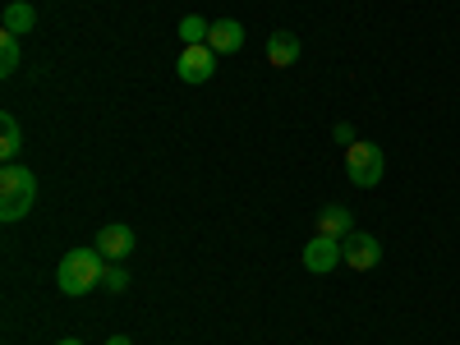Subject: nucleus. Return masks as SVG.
Segmentation results:
<instances>
[{
	"instance_id": "obj_13",
	"label": "nucleus",
	"mask_w": 460,
	"mask_h": 345,
	"mask_svg": "<svg viewBox=\"0 0 460 345\" xmlns=\"http://www.w3.org/2000/svg\"><path fill=\"white\" fill-rule=\"evenodd\" d=\"M0 134H5V138H0V157H5V166L19 157V147H23V134H19V120H14V115L5 111V115H0Z\"/></svg>"
},
{
	"instance_id": "obj_10",
	"label": "nucleus",
	"mask_w": 460,
	"mask_h": 345,
	"mask_svg": "<svg viewBox=\"0 0 460 345\" xmlns=\"http://www.w3.org/2000/svg\"><path fill=\"white\" fill-rule=\"evenodd\" d=\"M318 235H332V240L355 235V212H350V208H341V203L323 208V212H318Z\"/></svg>"
},
{
	"instance_id": "obj_6",
	"label": "nucleus",
	"mask_w": 460,
	"mask_h": 345,
	"mask_svg": "<svg viewBox=\"0 0 460 345\" xmlns=\"http://www.w3.org/2000/svg\"><path fill=\"white\" fill-rule=\"evenodd\" d=\"M97 249H102V258H111V262H125V258L138 249V240H134V226H125V221H111V226H102V230H97Z\"/></svg>"
},
{
	"instance_id": "obj_5",
	"label": "nucleus",
	"mask_w": 460,
	"mask_h": 345,
	"mask_svg": "<svg viewBox=\"0 0 460 345\" xmlns=\"http://www.w3.org/2000/svg\"><path fill=\"white\" fill-rule=\"evenodd\" d=\"M175 74L184 84H208L217 74V51L212 47H184L180 60H175Z\"/></svg>"
},
{
	"instance_id": "obj_15",
	"label": "nucleus",
	"mask_w": 460,
	"mask_h": 345,
	"mask_svg": "<svg viewBox=\"0 0 460 345\" xmlns=\"http://www.w3.org/2000/svg\"><path fill=\"white\" fill-rule=\"evenodd\" d=\"M102 290H111V295L129 290V272H125V267H106V277H102Z\"/></svg>"
},
{
	"instance_id": "obj_7",
	"label": "nucleus",
	"mask_w": 460,
	"mask_h": 345,
	"mask_svg": "<svg viewBox=\"0 0 460 345\" xmlns=\"http://www.w3.org/2000/svg\"><path fill=\"white\" fill-rule=\"evenodd\" d=\"M304 267H309L314 277H327L332 267H341V240H332V235H314L309 244H304Z\"/></svg>"
},
{
	"instance_id": "obj_18",
	"label": "nucleus",
	"mask_w": 460,
	"mask_h": 345,
	"mask_svg": "<svg viewBox=\"0 0 460 345\" xmlns=\"http://www.w3.org/2000/svg\"><path fill=\"white\" fill-rule=\"evenodd\" d=\"M56 345H84L79 336H65V341H56Z\"/></svg>"
},
{
	"instance_id": "obj_4",
	"label": "nucleus",
	"mask_w": 460,
	"mask_h": 345,
	"mask_svg": "<svg viewBox=\"0 0 460 345\" xmlns=\"http://www.w3.org/2000/svg\"><path fill=\"white\" fill-rule=\"evenodd\" d=\"M341 262L345 267H355V272H368V267L382 262V244L377 235H368V230H355V235H345L341 240Z\"/></svg>"
},
{
	"instance_id": "obj_14",
	"label": "nucleus",
	"mask_w": 460,
	"mask_h": 345,
	"mask_svg": "<svg viewBox=\"0 0 460 345\" xmlns=\"http://www.w3.org/2000/svg\"><path fill=\"white\" fill-rule=\"evenodd\" d=\"M19 37L14 32H0V74H5V79H10V74H19Z\"/></svg>"
},
{
	"instance_id": "obj_1",
	"label": "nucleus",
	"mask_w": 460,
	"mask_h": 345,
	"mask_svg": "<svg viewBox=\"0 0 460 345\" xmlns=\"http://www.w3.org/2000/svg\"><path fill=\"white\" fill-rule=\"evenodd\" d=\"M102 277H106L102 249H69V253L60 258V267H56V281H60V290H65L69 299H79V295L97 290Z\"/></svg>"
},
{
	"instance_id": "obj_8",
	"label": "nucleus",
	"mask_w": 460,
	"mask_h": 345,
	"mask_svg": "<svg viewBox=\"0 0 460 345\" xmlns=\"http://www.w3.org/2000/svg\"><path fill=\"white\" fill-rule=\"evenodd\" d=\"M299 37L290 32V28H277L272 37H267V65H277V69H290L295 60H299Z\"/></svg>"
},
{
	"instance_id": "obj_12",
	"label": "nucleus",
	"mask_w": 460,
	"mask_h": 345,
	"mask_svg": "<svg viewBox=\"0 0 460 345\" xmlns=\"http://www.w3.org/2000/svg\"><path fill=\"white\" fill-rule=\"evenodd\" d=\"M175 32H180V42H184V47H208V37H212V23H208L203 14H184Z\"/></svg>"
},
{
	"instance_id": "obj_17",
	"label": "nucleus",
	"mask_w": 460,
	"mask_h": 345,
	"mask_svg": "<svg viewBox=\"0 0 460 345\" xmlns=\"http://www.w3.org/2000/svg\"><path fill=\"white\" fill-rule=\"evenodd\" d=\"M106 345H134V341H129V336H111Z\"/></svg>"
},
{
	"instance_id": "obj_2",
	"label": "nucleus",
	"mask_w": 460,
	"mask_h": 345,
	"mask_svg": "<svg viewBox=\"0 0 460 345\" xmlns=\"http://www.w3.org/2000/svg\"><path fill=\"white\" fill-rule=\"evenodd\" d=\"M37 203V175L19 162L0 171V221H23Z\"/></svg>"
},
{
	"instance_id": "obj_11",
	"label": "nucleus",
	"mask_w": 460,
	"mask_h": 345,
	"mask_svg": "<svg viewBox=\"0 0 460 345\" xmlns=\"http://www.w3.org/2000/svg\"><path fill=\"white\" fill-rule=\"evenodd\" d=\"M0 28L14 32V37H28V32L37 28V10L28 5V0H10V5H5V19H0Z\"/></svg>"
},
{
	"instance_id": "obj_16",
	"label": "nucleus",
	"mask_w": 460,
	"mask_h": 345,
	"mask_svg": "<svg viewBox=\"0 0 460 345\" xmlns=\"http://www.w3.org/2000/svg\"><path fill=\"white\" fill-rule=\"evenodd\" d=\"M332 134H336V143H345V147H350V143H359V138H355V125H345V120H341Z\"/></svg>"
},
{
	"instance_id": "obj_9",
	"label": "nucleus",
	"mask_w": 460,
	"mask_h": 345,
	"mask_svg": "<svg viewBox=\"0 0 460 345\" xmlns=\"http://www.w3.org/2000/svg\"><path fill=\"white\" fill-rule=\"evenodd\" d=\"M208 47H212L217 56H235V51L244 47V23H240V19H217Z\"/></svg>"
},
{
	"instance_id": "obj_3",
	"label": "nucleus",
	"mask_w": 460,
	"mask_h": 345,
	"mask_svg": "<svg viewBox=\"0 0 460 345\" xmlns=\"http://www.w3.org/2000/svg\"><path fill=\"white\" fill-rule=\"evenodd\" d=\"M345 171H350V184L355 189H373L382 180V171H387V157H382L377 143L359 138V143L345 147Z\"/></svg>"
}]
</instances>
